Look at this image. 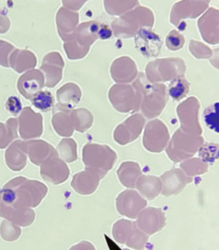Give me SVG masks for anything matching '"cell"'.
I'll return each mask as SVG.
<instances>
[{"label": "cell", "instance_id": "1", "mask_svg": "<svg viewBox=\"0 0 219 250\" xmlns=\"http://www.w3.org/2000/svg\"><path fill=\"white\" fill-rule=\"evenodd\" d=\"M48 188L37 180L17 177L9 181L2 188V202L21 208H37L46 196Z\"/></svg>", "mask_w": 219, "mask_h": 250}, {"label": "cell", "instance_id": "2", "mask_svg": "<svg viewBox=\"0 0 219 250\" xmlns=\"http://www.w3.org/2000/svg\"><path fill=\"white\" fill-rule=\"evenodd\" d=\"M100 25L96 21H85L79 25L63 45L68 59L77 60L85 58L91 45L100 37Z\"/></svg>", "mask_w": 219, "mask_h": 250}, {"label": "cell", "instance_id": "3", "mask_svg": "<svg viewBox=\"0 0 219 250\" xmlns=\"http://www.w3.org/2000/svg\"><path fill=\"white\" fill-rule=\"evenodd\" d=\"M19 134L21 139L31 140L40 138L43 134V117L35 112L31 107H24L18 118Z\"/></svg>", "mask_w": 219, "mask_h": 250}, {"label": "cell", "instance_id": "4", "mask_svg": "<svg viewBox=\"0 0 219 250\" xmlns=\"http://www.w3.org/2000/svg\"><path fill=\"white\" fill-rule=\"evenodd\" d=\"M64 61L60 52H52L45 54L40 70L45 74V86L52 88L60 83L63 78Z\"/></svg>", "mask_w": 219, "mask_h": 250}, {"label": "cell", "instance_id": "5", "mask_svg": "<svg viewBox=\"0 0 219 250\" xmlns=\"http://www.w3.org/2000/svg\"><path fill=\"white\" fill-rule=\"evenodd\" d=\"M40 172L45 182L59 185L66 182L70 170L63 160L59 157H54L42 164Z\"/></svg>", "mask_w": 219, "mask_h": 250}, {"label": "cell", "instance_id": "6", "mask_svg": "<svg viewBox=\"0 0 219 250\" xmlns=\"http://www.w3.org/2000/svg\"><path fill=\"white\" fill-rule=\"evenodd\" d=\"M211 0H182L173 5L171 14L172 24H178V21L185 18H198L202 12L207 9Z\"/></svg>", "mask_w": 219, "mask_h": 250}, {"label": "cell", "instance_id": "7", "mask_svg": "<svg viewBox=\"0 0 219 250\" xmlns=\"http://www.w3.org/2000/svg\"><path fill=\"white\" fill-rule=\"evenodd\" d=\"M45 84V76L41 70L33 69L18 79V89L25 99L30 101L35 94L42 90Z\"/></svg>", "mask_w": 219, "mask_h": 250}, {"label": "cell", "instance_id": "8", "mask_svg": "<svg viewBox=\"0 0 219 250\" xmlns=\"http://www.w3.org/2000/svg\"><path fill=\"white\" fill-rule=\"evenodd\" d=\"M24 146L29 160L38 167L46 160L59 157L56 148L43 140H28V142H24Z\"/></svg>", "mask_w": 219, "mask_h": 250}, {"label": "cell", "instance_id": "9", "mask_svg": "<svg viewBox=\"0 0 219 250\" xmlns=\"http://www.w3.org/2000/svg\"><path fill=\"white\" fill-rule=\"evenodd\" d=\"M0 218H4L20 227H28L35 221V212L33 208L6 205L2 202Z\"/></svg>", "mask_w": 219, "mask_h": 250}, {"label": "cell", "instance_id": "10", "mask_svg": "<svg viewBox=\"0 0 219 250\" xmlns=\"http://www.w3.org/2000/svg\"><path fill=\"white\" fill-rule=\"evenodd\" d=\"M146 205V201L141 198L137 192L131 190L122 192L117 202L118 211L122 215L127 216L131 219H136Z\"/></svg>", "mask_w": 219, "mask_h": 250}, {"label": "cell", "instance_id": "11", "mask_svg": "<svg viewBox=\"0 0 219 250\" xmlns=\"http://www.w3.org/2000/svg\"><path fill=\"white\" fill-rule=\"evenodd\" d=\"M136 226L143 232L147 235H153L164 227L165 216L160 209L150 208L139 213Z\"/></svg>", "mask_w": 219, "mask_h": 250}, {"label": "cell", "instance_id": "12", "mask_svg": "<svg viewBox=\"0 0 219 250\" xmlns=\"http://www.w3.org/2000/svg\"><path fill=\"white\" fill-rule=\"evenodd\" d=\"M136 47L145 58L157 57L162 47V40L155 33L142 28L137 32Z\"/></svg>", "mask_w": 219, "mask_h": 250}, {"label": "cell", "instance_id": "13", "mask_svg": "<svg viewBox=\"0 0 219 250\" xmlns=\"http://www.w3.org/2000/svg\"><path fill=\"white\" fill-rule=\"evenodd\" d=\"M101 177H103L96 170L86 168L84 171L74 175L71 187L80 195H91L97 189Z\"/></svg>", "mask_w": 219, "mask_h": 250}, {"label": "cell", "instance_id": "14", "mask_svg": "<svg viewBox=\"0 0 219 250\" xmlns=\"http://www.w3.org/2000/svg\"><path fill=\"white\" fill-rule=\"evenodd\" d=\"M79 22V14L77 11L61 7L57 12L56 23L58 33L63 42L70 40Z\"/></svg>", "mask_w": 219, "mask_h": 250}, {"label": "cell", "instance_id": "15", "mask_svg": "<svg viewBox=\"0 0 219 250\" xmlns=\"http://www.w3.org/2000/svg\"><path fill=\"white\" fill-rule=\"evenodd\" d=\"M71 110L63 107L58 104L53 108L52 124L57 134L63 137H70L73 135V122L70 116Z\"/></svg>", "mask_w": 219, "mask_h": 250}, {"label": "cell", "instance_id": "16", "mask_svg": "<svg viewBox=\"0 0 219 250\" xmlns=\"http://www.w3.org/2000/svg\"><path fill=\"white\" fill-rule=\"evenodd\" d=\"M5 163L13 171L23 170L27 166L28 154L25 149L24 142L17 140L11 143L4 153Z\"/></svg>", "mask_w": 219, "mask_h": 250}, {"label": "cell", "instance_id": "17", "mask_svg": "<svg viewBox=\"0 0 219 250\" xmlns=\"http://www.w3.org/2000/svg\"><path fill=\"white\" fill-rule=\"evenodd\" d=\"M199 28L200 34L205 42H210L211 35L212 36V44H216L215 37L219 42V10L210 8L209 11L199 20Z\"/></svg>", "mask_w": 219, "mask_h": 250}, {"label": "cell", "instance_id": "18", "mask_svg": "<svg viewBox=\"0 0 219 250\" xmlns=\"http://www.w3.org/2000/svg\"><path fill=\"white\" fill-rule=\"evenodd\" d=\"M10 66L18 73L33 70L37 65V58L34 52L25 49H15L9 59Z\"/></svg>", "mask_w": 219, "mask_h": 250}, {"label": "cell", "instance_id": "19", "mask_svg": "<svg viewBox=\"0 0 219 250\" xmlns=\"http://www.w3.org/2000/svg\"><path fill=\"white\" fill-rule=\"evenodd\" d=\"M80 88L73 83L64 84L57 90V100L59 104L70 110L80 102Z\"/></svg>", "mask_w": 219, "mask_h": 250}, {"label": "cell", "instance_id": "20", "mask_svg": "<svg viewBox=\"0 0 219 250\" xmlns=\"http://www.w3.org/2000/svg\"><path fill=\"white\" fill-rule=\"evenodd\" d=\"M163 182V195H177L183 189L187 179L179 170H171L162 177Z\"/></svg>", "mask_w": 219, "mask_h": 250}, {"label": "cell", "instance_id": "21", "mask_svg": "<svg viewBox=\"0 0 219 250\" xmlns=\"http://www.w3.org/2000/svg\"><path fill=\"white\" fill-rule=\"evenodd\" d=\"M18 127L17 118H10L4 124L0 122V149L6 148L15 139H18Z\"/></svg>", "mask_w": 219, "mask_h": 250}, {"label": "cell", "instance_id": "22", "mask_svg": "<svg viewBox=\"0 0 219 250\" xmlns=\"http://www.w3.org/2000/svg\"><path fill=\"white\" fill-rule=\"evenodd\" d=\"M137 188L144 196L152 200L159 195L162 189V184L157 177L143 176L139 178Z\"/></svg>", "mask_w": 219, "mask_h": 250}, {"label": "cell", "instance_id": "23", "mask_svg": "<svg viewBox=\"0 0 219 250\" xmlns=\"http://www.w3.org/2000/svg\"><path fill=\"white\" fill-rule=\"evenodd\" d=\"M70 116L73 122L74 128L80 133L85 132L88 128H90L94 120L93 115L84 108L71 111Z\"/></svg>", "mask_w": 219, "mask_h": 250}, {"label": "cell", "instance_id": "24", "mask_svg": "<svg viewBox=\"0 0 219 250\" xmlns=\"http://www.w3.org/2000/svg\"><path fill=\"white\" fill-rule=\"evenodd\" d=\"M60 159L66 163H72L77 160V145L73 139L64 138L57 146Z\"/></svg>", "mask_w": 219, "mask_h": 250}, {"label": "cell", "instance_id": "25", "mask_svg": "<svg viewBox=\"0 0 219 250\" xmlns=\"http://www.w3.org/2000/svg\"><path fill=\"white\" fill-rule=\"evenodd\" d=\"M104 8L112 16H119L139 4L138 0H104Z\"/></svg>", "mask_w": 219, "mask_h": 250}, {"label": "cell", "instance_id": "26", "mask_svg": "<svg viewBox=\"0 0 219 250\" xmlns=\"http://www.w3.org/2000/svg\"><path fill=\"white\" fill-rule=\"evenodd\" d=\"M21 235L20 226L15 225L14 223L4 219L0 225V236L5 242H16Z\"/></svg>", "mask_w": 219, "mask_h": 250}, {"label": "cell", "instance_id": "27", "mask_svg": "<svg viewBox=\"0 0 219 250\" xmlns=\"http://www.w3.org/2000/svg\"><path fill=\"white\" fill-rule=\"evenodd\" d=\"M147 241H148L147 234L143 232L141 229L138 228V226L135 225L131 232L126 240L125 243L127 246L134 250H143L146 246Z\"/></svg>", "mask_w": 219, "mask_h": 250}, {"label": "cell", "instance_id": "28", "mask_svg": "<svg viewBox=\"0 0 219 250\" xmlns=\"http://www.w3.org/2000/svg\"><path fill=\"white\" fill-rule=\"evenodd\" d=\"M135 225H136L135 223L130 222V221L124 220V219L119 220L114 225L113 229H112V234L114 236V239L121 244L125 243L126 240L131 232Z\"/></svg>", "mask_w": 219, "mask_h": 250}, {"label": "cell", "instance_id": "29", "mask_svg": "<svg viewBox=\"0 0 219 250\" xmlns=\"http://www.w3.org/2000/svg\"><path fill=\"white\" fill-rule=\"evenodd\" d=\"M30 101L35 107L43 112L50 111L55 103L54 98L48 91L39 92L38 94H35V96L32 98Z\"/></svg>", "mask_w": 219, "mask_h": 250}, {"label": "cell", "instance_id": "30", "mask_svg": "<svg viewBox=\"0 0 219 250\" xmlns=\"http://www.w3.org/2000/svg\"><path fill=\"white\" fill-rule=\"evenodd\" d=\"M203 119L208 128L219 134V102L205 109L203 113Z\"/></svg>", "mask_w": 219, "mask_h": 250}, {"label": "cell", "instance_id": "31", "mask_svg": "<svg viewBox=\"0 0 219 250\" xmlns=\"http://www.w3.org/2000/svg\"><path fill=\"white\" fill-rule=\"evenodd\" d=\"M139 170L138 167H126L122 166L119 170V177L126 187H135L136 179L139 177Z\"/></svg>", "mask_w": 219, "mask_h": 250}, {"label": "cell", "instance_id": "32", "mask_svg": "<svg viewBox=\"0 0 219 250\" xmlns=\"http://www.w3.org/2000/svg\"><path fill=\"white\" fill-rule=\"evenodd\" d=\"M189 92V83L183 79H177L170 84L169 94L174 101H179Z\"/></svg>", "mask_w": 219, "mask_h": 250}, {"label": "cell", "instance_id": "33", "mask_svg": "<svg viewBox=\"0 0 219 250\" xmlns=\"http://www.w3.org/2000/svg\"><path fill=\"white\" fill-rule=\"evenodd\" d=\"M185 40L183 35L176 30L171 31L166 37V45L171 51H178L184 45Z\"/></svg>", "mask_w": 219, "mask_h": 250}, {"label": "cell", "instance_id": "34", "mask_svg": "<svg viewBox=\"0 0 219 250\" xmlns=\"http://www.w3.org/2000/svg\"><path fill=\"white\" fill-rule=\"evenodd\" d=\"M14 50V46L11 45L10 42L0 40V65L1 66L4 67V68L10 67L9 59H10L11 52H13Z\"/></svg>", "mask_w": 219, "mask_h": 250}, {"label": "cell", "instance_id": "35", "mask_svg": "<svg viewBox=\"0 0 219 250\" xmlns=\"http://www.w3.org/2000/svg\"><path fill=\"white\" fill-rule=\"evenodd\" d=\"M5 107L11 115L17 116L21 111V102L17 96H11L5 103Z\"/></svg>", "mask_w": 219, "mask_h": 250}, {"label": "cell", "instance_id": "36", "mask_svg": "<svg viewBox=\"0 0 219 250\" xmlns=\"http://www.w3.org/2000/svg\"><path fill=\"white\" fill-rule=\"evenodd\" d=\"M87 0H62L63 7L70 11H79Z\"/></svg>", "mask_w": 219, "mask_h": 250}, {"label": "cell", "instance_id": "37", "mask_svg": "<svg viewBox=\"0 0 219 250\" xmlns=\"http://www.w3.org/2000/svg\"><path fill=\"white\" fill-rule=\"evenodd\" d=\"M11 28V21L5 15H0V35H3L9 31Z\"/></svg>", "mask_w": 219, "mask_h": 250}, {"label": "cell", "instance_id": "38", "mask_svg": "<svg viewBox=\"0 0 219 250\" xmlns=\"http://www.w3.org/2000/svg\"><path fill=\"white\" fill-rule=\"evenodd\" d=\"M69 250H96L95 247L87 241H82L70 248Z\"/></svg>", "mask_w": 219, "mask_h": 250}, {"label": "cell", "instance_id": "39", "mask_svg": "<svg viewBox=\"0 0 219 250\" xmlns=\"http://www.w3.org/2000/svg\"><path fill=\"white\" fill-rule=\"evenodd\" d=\"M1 203H2V189L0 188V207H1Z\"/></svg>", "mask_w": 219, "mask_h": 250}, {"label": "cell", "instance_id": "40", "mask_svg": "<svg viewBox=\"0 0 219 250\" xmlns=\"http://www.w3.org/2000/svg\"><path fill=\"white\" fill-rule=\"evenodd\" d=\"M124 250H125V249H124Z\"/></svg>", "mask_w": 219, "mask_h": 250}]
</instances>
